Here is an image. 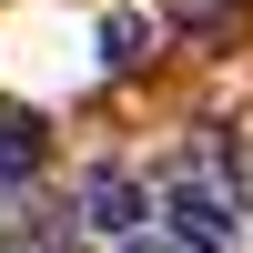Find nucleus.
Returning <instances> with one entry per match:
<instances>
[{
	"mask_svg": "<svg viewBox=\"0 0 253 253\" xmlns=\"http://www.w3.org/2000/svg\"><path fill=\"white\" fill-rule=\"evenodd\" d=\"M31 162H41V142H31V132H10V142H0V182H31Z\"/></svg>",
	"mask_w": 253,
	"mask_h": 253,
	"instance_id": "nucleus-4",
	"label": "nucleus"
},
{
	"mask_svg": "<svg viewBox=\"0 0 253 253\" xmlns=\"http://www.w3.org/2000/svg\"><path fill=\"white\" fill-rule=\"evenodd\" d=\"M122 253H172V243H152V233H122Z\"/></svg>",
	"mask_w": 253,
	"mask_h": 253,
	"instance_id": "nucleus-5",
	"label": "nucleus"
},
{
	"mask_svg": "<svg viewBox=\"0 0 253 253\" xmlns=\"http://www.w3.org/2000/svg\"><path fill=\"white\" fill-rule=\"evenodd\" d=\"M142 41H152V31H142V10H112V20H101V61H122V71L142 61Z\"/></svg>",
	"mask_w": 253,
	"mask_h": 253,
	"instance_id": "nucleus-3",
	"label": "nucleus"
},
{
	"mask_svg": "<svg viewBox=\"0 0 253 253\" xmlns=\"http://www.w3.org/2000/svg\"><path fill=\"white\" fill-rule=\"evenodd\" d=\"M162 213H172V233L193 243V253H233V203H223L213 182H172Z\"/></svg>",
	"mask_w": 253,
	"mask_h": 253,
	"instance_id": "nucleus-1",
	"label": "nucleus"
},
{
	"mask_svg": "<svg viewBox=\"0 0 253 253\" xmlns=\"http://www.w3.org/2000/svg\"><path fill=\"white\" fill-rule=\"evenodd\" d=\"M81 203H91L101 233H142V193H132V172H91V182H81Z\"/></svg>",
	"mask_w": 253,
	"mask_h": 253,
	"instance_id": "nucleus-2",
	"label": "nucleus"
},
{
	"mask_svg": "<svg viewBox=\"0 0 253 253\" xmlns=\"http://www.w3.org/2000/svg\"><path fill=\"white\" fill-rule=\"evenodd\" d=\"M0 253H51V243H0Z\"/></svg>",
	"mask_w": 253,
	"mask_h": 253,
	"instance_id": "nucleus-6",
	"label": "nucleus"
}]
</instances>
